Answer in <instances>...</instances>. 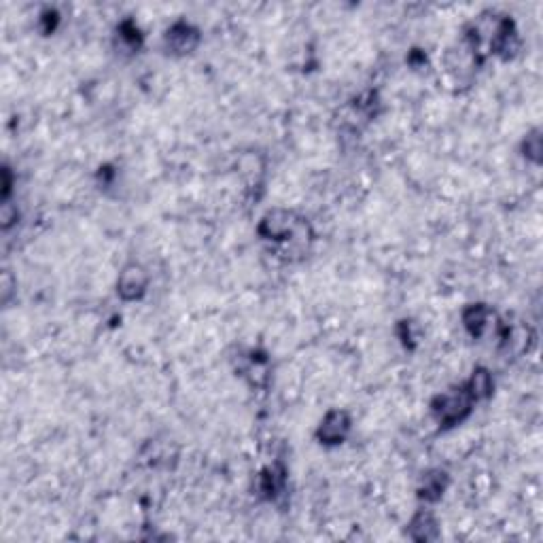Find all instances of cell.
I'll use <instances>...</instances> for the list:
<instances>
[{"label": "cell", "mask_w": 543, "mask_h": 543, "mask_svg": "<svg viewBox=\"0 0 543 543\" xmlns=\"http://www.w3.org/2000/svg\"><path fill=\"white\" fill-rule=\"evenodd\" d=\"M119 289L125 297H134L139 295L143 289H145V274L141 267H127L123 274H121V281H119Z\"/></svg>", "instance_id": "cell-1"}, {"label": "cell", "mask_w": 543, "mask_h": 543, "mask_svg": "<svg viewBox=\"0 0 543 543\" xmlns=\"http://www.w3.org/2000/svg\"><path fill=\"white\" fill-rule=\"evenodd\" d=\"M348 429V418L344 412H333L325 418V425L321 427V435L329 441H337Z\"/></svg>", "instance_id": "cell-2"}, {"label": "cell", "mask_w": 543, "mask_h": 543, "mask_svg": "<svg viewBox=\"0 0 543 543\" xmlns=\"http://www.w3.org/2000/svg\"><path fill=\"white\" fill-rule=\"evenodd\" d=\"M412 528H420V531H422V535H420L418 539H429V537H431L429 531H435V522H433V518H431L429 514H420V516L412 522Z\"/></svg>", "instance_id": "cell-3"}]
</instances>
